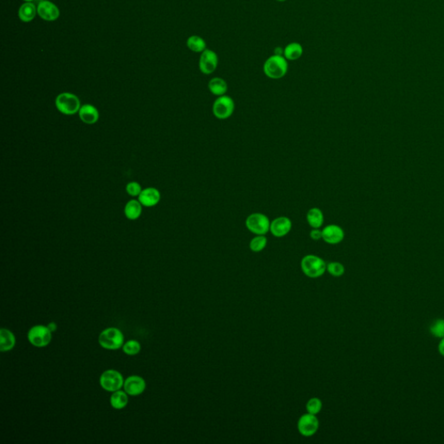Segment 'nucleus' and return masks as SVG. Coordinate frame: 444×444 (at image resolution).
<instances>
[{"instance_id": "nucleus-1", "label": "nucleus", "mask_w": 444, "mask_h": 444, "mask_svg": "<svg viewBox=\"0 0 444 444\" xmlns=\"http://www.w3.org/2000/svg\"><path fill=\"white\" fill-rule=\"evenodd\" d=\"M288 61L281 55L270 56L263 64V72L267 78L273 80L281 79L288 71Z\"/></svg>"}, {"instance_id": "nucleus-2", "label": "nucleus", "mask_w": 444, "mask_h": 444, "mask_svg": "<svg viewBox=\"0 0 444 444\" xmlns=\"http://www.w3.org/2000/svg\"><path fill=\"white\" fill-rule=\"evenodd\" d=\"M327 264L323 259L314 254H308L304 257L300 266L304 274L311 279H318L323 276L327 272Z\"/></svg>"}, {"instance_id": "nucleus-3", "label": "nucleus", "mask_w": 444, "mask_h": 444, "mask_svg": "<svg viewBox=\"0 0 444 444\" xmlns=\"http://www.w3.org/2000/svg\"><path fill=\"white\" fill-rule=\"evenodd\" d=\"M98 342L104 349L110 350H115L122 348L124 344V336L121 331L115 327H109L103 331L99 337Z\"/></svg>"}, {"instance_id": "nucleus-4", "label": "nucleus", "mask_w": 444, "mask_h": 444, "mask_svg": "<svg viewBox=\"0 0 444 444\" xmlns=\"http://www.w3.org/2000/svg\"><path fill=\"white\" fill-rule=\"evenodd\" d=\"M56 107L59 112L66 115H72L78 113L81 104L79 98L76 95L69 92H64L57 96L56 98Z\"/></svg>"}, {"instance_id": "nucleus-5", "label": "nucleus", "mask_w": 444, "mask_h": 444, "mask_svg": "<svg viewBox=\"0 0 444 444\" xmlns=\"http://www.w3.org/2000/svg\"><path fill=\"white\" fill-rule=\"evenodd\" d=\"M269 218L261 213L251 214L246 220V228L255 235H266L270 232Z\"/></svg>"}, {"instance_id": "nucleus-6", "label": "nucleus", "mask_w": 444, "mask_h": 444, "mask_svg": "<svg viewBox=\"0 0 444 444\" xmlns=\"http://www.w3.org/2000/svg\"><path fill=\"white\" fill-rule=\"evenodd\" d=\"M234 110H235L234 101L227 95H224L216 98L212 107L213 114L220 120H225L231 117L234 112Z\"/></svg>"}, {"instance_id": "nucleus-7", "label": "nucleus", "mask_w": 444, "mask_h": 444, "mask_svg": "<svg viewBox=\"0 0 444 444\" xmlns=\"http://www.w3.org/2000/svg\"><path fill=\"white\" fill-rule=\"evenodd\" d=\"M51 333L49 327L37 325L31 327L28 332V340L33 346L37 348L47 346L52 338Z\"/></svg>"}, {"instance_id": "nucleus-8", "label": "nucleus", "mask_w": 444, "mask_h": 444, "mask_svg": "<svg viewBox=\"0 0 444 444\" xmlns=\"http://www.w3.org/2000/svg\"><path fill=\"white\" fill-rule=\"evenodd\" d=\"M124 379L119 371L115 370H105L100 377V385L109 392H114L123 387Z\"/></svg>"}, {"instance_id": "nucleus-9", "label": "nucleus", "mask_w": 444, "mask_h": 444, "mask_svg": "<svg viewBox=\"0 0 444 444\" xmlns=\"http://www.w3.org/2000/svg\"><path fill=\"white\" fill-rule=\"evenodd\" d=\"M297 426L300 434L306 438H309L316 434L317 431H319L320 421L316 417V415L310 414L307 412L306 414H304L300 417Z\"/></svg>"}, {"instance_id": "nucleus-10", "label": "nucleus", "mask_w": 444, "mask_h": 444, "mask_svg": "<svg viewBox=\"0 0 444 444\" xmlns=\"http://www.w3.org/2000/svg\"><path fill=\"white\" fill-rule=\"evenodd\" d=\"M219 57L216 51L207 49L202 52L199 59V69L203 74L211 75L217 70Z\"/></svg>"}, {"instance_id": "nucleus-11", "label": "nucleus", "mask_w": 444, "mask_h": 444, "mask_svg": "<svg viewBox=\"0 0 444 444\" xmlns=\"http://www.w3.org/2000/svg\"><path fill=\"white\" fill-rule=\"evenodd\" d=\"M293 227V222L286 216H279L271 222L270 232L274 237L282 238L287 235Z\"/></svg>"}, {"instance_id": "nucleus-12", "label": "nucleus", "mask_w": 444, "mask_h": 444, "mask_svg": "<svg viewBox=\"0 0 444 444\" xmlns=\"http://www.w3.org/2000/svg\"><path fill=\"white\" fill-rule=\"evenodd\" d=\"M344 232L339 225L335 224L327 225L322 229V239L330 245H336L343 241Z\"/></svg>"}, {"instance_id": "nucleus-13", "label": "nucleus", "mask_w": 444, "mask_h": 444, "mask_svg": "<svg viewBox=\"0 0 444 444\" xmlns=\"http://www.w3.org/2000/svg\"><path fill=\"white\" fill-rule=\"evenodd\" d=\"M38 16L45 21H55L60 16L58 7L48 0H43L37 5Z\"/></svg>"}, {"instance_id": "nucleus-14", "label": "nucleus", "mask_w": 444, "mask_h": 444, "mask_svg": "<svg viewBox=\"0 0 444 444\" xmlns=\"http://www.w3.org/2000/svg\"><path fill=\"white\" fill-rule=\"evenodd\" d=\"M123 389H124L126 393L129 396H139L141 393L144 392L146 389V382L141 377L133 375L126 378L123 384Z\"/></svg>"}, {"instance_id": "nucleus-15", "label": "nucleus", "mask_w": 444, "mask_h": 444, "mask_svg": "<svg viewBox=\"0 0 444 444\" xmlns=\"http://www.w3.org/2000/svg\"><path fill=\"white\" fill-rule=\"evenodd\" d=\"M138 197V201L141 202V205L147 208H151L160 202L161 194L158 189L155 188H148L143 189Z\"/></svg>"}, {"instance_id": "nucleus-16", "label": "nucleus", "mask_w": 444, "mask_h": 444, "mask_svg": "<svg viewBox=\"0 0 444 444\" xmlns=\"http://www.w3.org/2000/svg\"><path fill=\"white\" fill-rule=\"evenodd\" d=\"M81 121L86 124H95L99 119L98 109L91 105H84L78 111Z\"/></svg>"}, {"instance_id": "nucleus-17", "label": "nucleus", "mask_w": 444, "mask_h": 444, "mask_svg": "<svg viewBox=\"0 0 444 444\" xmlns=\"http://www.w3.org/2000/svg\"><path fill=\"white\" fill-rule=\"evenodd\" d=\"M209 90L213 95L218 97H222L226 94V92L228 91V85L225 79L219 77L213 78L209 82Z\"/></svg>"}, {"instance_id": "nucleus-18", "label": "nucleus", "mask_w": 444, "mask_h": 444, "mask_svg": "<svg viewBox=\"0 0 444 444\" xmlns=\"http://www.w3.org/2000/svg\"><path fill=\"white\" fill-rule=\"evenodd\" d=\"M304 54V48L302 44L298 42H292L284 48V54L287 61H296L300 59Z\"/></svg>"}, {"instance_id": "nucleus-19", "label": "nucleus", "mask_w": 444, "mask_h": 444, "mask_svg": "<svg viewBox=\"0 0 444 444\" xmlns=\"http://www.w3.org/2000/svg\"><path fill=\"white\" fill-rule=\"evenodd\" d=\"M16 344V337L10 330L2 328L0 330V350L9 351L13 349Z\"/></svg>"}, {"instance_id": "nucleus-20", "label": "nucleus", "mask_w": 444, "mask_h": 444, "mask_svg": "<svg viewBox=\"0 0 444 444\" xmlns=\"http://www.w3.org/2000/svg\"><path fill=\"white\" fill-rule=\"evenodd\" d=\"M324 214L319 208L309 209L306 214V221L312 228H321L324 224Z\"/></svg>"}, {"instance_id": "nucleus-21", "label": "nucleus", "mask_w": 444, "mask_h": 444, "mask_svg": "<svg viewBox=\"0 0 444 444\" xmlns=\"http://www.w3.org/2000/svg\"><path fill=\"white\" fill-rule=\"evenodd\" d=\"M37 13V8L31 3H23L18 10V17L24 23H29L33 20Z\"/></svg>"}, {"instance_id": "nucleus-22", "label": "nucleus", "mask_w": 444, "mask_h": 444, "mask_svg": "<svg viewBox=\"0 0 444 444\" xmlns=\"http://www.w3.org/2000/svg\"><path fill=\"white\" fill-rule=\"evenodd\" d=\"M142 205L141 202L136 200H131L126 204L124 209L125 216L128 220L135 221L138 219L141 216V212H142Z\"/></svg>"}, {"instance_id": "nucleus-23", "label": "nucleus", "mask_w": 444, "mask_h": 444, "mask_svg": "<svg viewBox=\"0 0 444 444\" xmlns=\"http://www.w3.org/2000/svg\"><path fill=\"white\" fill-rule=\"evenodd\" d=\"M128 403V394L125 390H116L111 397V404L115 410H121L127 406Z\"/></svg>"}, {"instance_id": "nucleus-24", "label": "nucleus", "mask_w": 444, "mask_h": 444, "mask_svg": "<svg viewBox=\"0 0 444 444\" xmlns=\"http://www.w3.org/2000/svg\"><path fill=\"white\" fill-rule=\"evenodd\" d=\"M187 46L190 51L195 53H202L208 49L205 39L198 35L190 36L187 40Z\"/></svg>"}, {"instance_id": "nucleus-25", "label": "nucleus", "mask_w": 444, "mask_h": 444, "mask_svg": "<svg viewBox=\"0 0 444 444\" xmlns=\"http://www.w3.org/2000/svg\"><path fill=\"white\" fill-rule=\"evenodd\" d=\"M267 245V238L266 235H255L249 243V248L252 252H260L266 248Z\"/></svg>"}, {"instance_id": "nucleus-26", "label": "nucleus", "mask_w": 444, "mask_h": 444, "mask_svg": "<svg viewBox=\"0 0 444 444\" xmlns=\"http://www.w3.org/2000/svg\"><path fill=\"white\" fill-rule=\"evenodd\" d=\"M122 350L128 356H135L141 351V343L137 340H128L122 345Z\"/></svg>"}, {"instance_id": "nucleus-27", "label": "nucleus", "mask_w": 444, "mask_h": 444, "mask_svg": "<svg viewBox=\"0 0 444 444\" xmlns=\"http://www.w3.org/2000/svg\"><path fill=\"white\" fill-rule=\"evenodd\" d=\"M323 408V403L318 397H312L306 403V411L310 414L318 415Z\"/></svg>"}, {"instance_id": "nucleus-28", "label": "nucleus", "mask_w": 444, "mask_h": 444, "mask_svg": "<svg viewBox=\"0 0 444 444\" xmlns=\"http://www.w3.org/2000/svg\"><path fill=\"white\" fill-rule=\"evenodd\" d=\"M344 266L340 262L333 261L327 264V272L330 273L332 276L341 277L344 273Z\"/></svg>"}, {"instance_id": "nucleus-29", "label": "nucleus", "mask_w": 444, "mask_h": 444, "mask_svg": "<svg viewBox=\"0 0 444 444\" xmlns=\"http://www.w3.org/2000/svg\"><path fill=\"white\" fill-rule=\"evenodd\" d=\"M431 333L435 336L444 337V320H437L431 327Z\"/></svg>"}, {"instance_id": "nucleus-30", "label": "nucleus", "mask_w": 444, "mask_h": 444, "mask_svg": "<svg viewBox=\"0 0 444 444\" xmlns=\"http://www.w3.org/2000/svg\"><path fill=\"white\" fill-rule=\"evenodd\" d=\"M126 191L128 195H131V196H139L142 190H141V185L139 184L138 182H131L126 186Z\"/></svg>"}, {"instance_id": "nucleus-31", "label": "nucleus", "mask_w": 444, "mask_h": 444, "mask_svg": "<svg viewBox=\"0 0 444 444\" xmlns=\"http://www.w3.org/2000/svg\"><path fill=\"white\" fill-rule=\"evenodd\" d=\"M310 237L313 240L322 239V230L320 228H313L310 232Z\"/></svg>"}, {"instance_id": "nucleus-32", "label": "nucleus", "mask_w": 444, "mask_h": 444, "mask_svg": "<svg viewBox=\"0 0 444 444\" xmlns=\"http://www.w3.org/2000/svg\"><path fill=\"white\" fill-rule=\"evenodd\" d=\"M439 351H440V353L444 356V337H443V339L441 340V342L439 343Z\"/></svg>"}, {"instance_id": "nucleus-33", "label": "nucleus", "mask_w": 444, "mask_h": 444, "mask_svg": "<svg viewBox=\"0 0 444 444\" xmlns=\"http://www.w3.org/2000/svg\"><path fill=\"white\" fill-rule=\"evenodd\" d=\"M47 327L51 331V333H54L55 331L57 330V324L54 323V322H51V323L49 324Z\"/></svg>"}, {"instance_id": "nucleus-34", "label": "nucleus", "mask_w": 444, "mask_h": 444, "mask_svg": "<svg viewBox=\"0 0 444 444\" xmlns=\"http://www.w3.org/2000/svg\"><path fill=\"white\" fill-rule=\"evenodd\" d=\"M24 2H26V3H31L33 0H24Z\"/></svg>"}, {"instance_id": "nucleus-35", "label": "nucleus", "mask_w": 444, "mask_h": 444, "mask_svg": "<svg viewBox=\"0 0 444 444\" xmlns=\"http://www.w3.org/2000/svg\"><path fill=\"white\" fill-rule=\"evenodd\" d=\"M277 2H280V3H283V2H286L287 0H276Z\"/></svg>"}, {"instance_id": "nucleus-36", "label": "nucleus", "mask_w": 444, "mask_h": 444, "mask_svg": "<svg viewBox=\"0 0 444 444\" xmlns=\"http://www.w3.org/2000/svg\"><path fill=\"white\" fill-rule=\"evenodd\" d=\"M41 1H43V0H41Z\"/></svg>"}]
</instances>
